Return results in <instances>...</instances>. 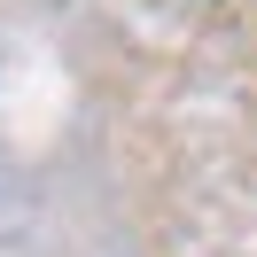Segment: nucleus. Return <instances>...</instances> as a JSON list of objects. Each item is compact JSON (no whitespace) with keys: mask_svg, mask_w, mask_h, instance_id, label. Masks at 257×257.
Listing matches in <instances>:
<instances>
[]
</instances>
